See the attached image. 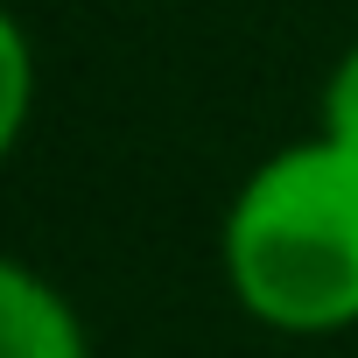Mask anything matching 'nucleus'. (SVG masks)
I'll return each mask as SVG.
<instances>
[{"mask_svg":"<svg viewBox=\"0 0 358 358\" xmlns=\"http://www.w3.org/2000/svg\"><path fill=\"white\" fill-rule=\"evenodd\" d=\"M232 302L281 337H337L358 323V155L330 134L274 148L218 232Z\"/></svg>","mask_w":358,"mask_h":358,"instance_id":"obj_1","label":"nucleus"},{"mask_svg":"<svg viewBox=\"0 0 358 358\" xmlns=\"http://www.w3.org/2000/svg\"><path fill=\"white\" fill-rule=\"evenodd\" d=\"M0 358H92V337L71 295L8 253H0Z\"/></svg>","mask_w":358,"mask_h":358,"instance_id":"obj_2","label":"nucleus"},{"mask_svg":"<svg viewBox=\"0 0 358 358\" xmlns=\"http://www.w3.org/2000/svg\"><path fill=\"white\" fill-rule=\"evenodd\" d=\"M29 120H36V43L15 22V8L0 0V162L22 148Z\"/></svg>","mask_w":358,"mask_h":358,"instance_id":"obj_3","label":"nucleus"},{"mask_svg":"<svg viewBox=\"0 0 358 358\" xmlns=\"http://www.w3.org/2000/svg\"><path fill=\"white\" fill-rule=\"evenodd\" d=\"M316 113H323V127H316V134H330L337 148H351V155H358V43H351V50L330 64Z\"/></svg>","mask_w":358,"mask_h":358,"instance_id":"obj_4","label":"nucleus"}]
</instances>
